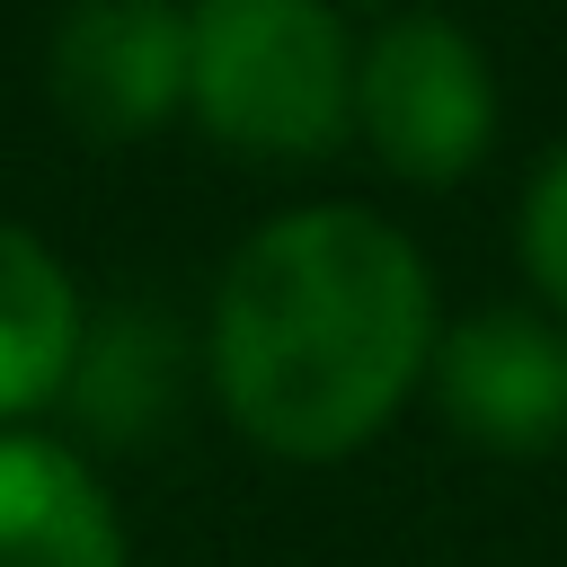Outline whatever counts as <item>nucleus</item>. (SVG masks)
Returning <instances> with one entry per match:
<instances>
[{
  "label": "nucleus",
  "instance_id": "1",
  "mask_svg": "<svg viewBox=\"0 0 567 567\" xmlns=\"http://www.w3.org/2000/svg\"><path fill=\"white\" fill-rule=\"evenodd\" d=\"M443 337L425 248L372 204H292L257 221L204 319L221 425L266 461H354L425 390Z\"/></svg>",
  "mask_w": 567,
  "mask_h": 567
},
{
  "label": "nucleus",
  "instance_id": "2",
  "mask_svg": "<svg viewBox=\"0 0 567 567\" xmlns=\"http://www.w3.org/2000/svg\"><path fill=\"white\" fill-rule=\"evenodd\" d=\"M186 124L257 168L354 142V27L337 0H186Z\"/></svg>",
  "mask_w": 567,
  "mask_h": 567
},
{
  "label": "nucleus",
  "instance_id": "3",
  "mask_svg": "<svg viewBox=\"0 0 567 567\" xmlns=\"http://www.w3.org/2000/svg\"><path fill=\"white\" fill-rule=\"evenodd\" d=\"M496 62L461 18L390 9L354 44V142L399 186H461L496 151Z\"/></svg>",
  "mask_w": 567,
  "mask_h": 567
},
{
  "label": "nucleus",
  "instance_id": "4",
  "mask_svg": "<svg viewBox=\"0 0 567 567\" xmlns=\"http://www.w3.org/2000/svg\"><path fill=\"white\" fill-rule=\"evenodd\" d=\"M425 399L452 443L496 461H549L567 452V319L540 301L470 310L434 337Z\"/></svg>",
  "mask_w": 567,
  "mask_h": 567
},
{
  "label": "nucleus",
  "instance_id": "5",
  "mask_svg": "<svg viewBox=\"0 0 567 567\" xmlns=\"http://www.w3.org/2000/svg\"><path fill=\"white\" fill-rule=\"evenodd\" d=\"M53 115L97 142H151L186 115V0H71L44 35Z\"/></svg>",
  "mask_w": 567,
  "mask_h": 567
},
{
  "label": "nucleus",
  "instance_id": "6",
  "mask_svg": "<svg viewBox=\"0 0 567 567\" xmlns=\"http://www.w3.org/2000/svg\"><path fill=\"white\" fill-rule=\"evenodd\" d=\"M0 567H133L124 514L80 443L35 425L0 434Z\"/></svg>",
  "mask_w": 567,
  "mask_h": 567
},
{
  "label": "nucleus",
  "instance_id": "7",
  "mask_svg": "<svg viewBox=\"0 0 567 567\" xmlns=\"http://www.w3.org/2000/svg\"><path fill=\"white\" fill-rule=\"evenodd\" d=\"M89 346V301L71 284V266L0 213V434L62 408L71 372Z\"/></svg>",
  "mask_w": 567,
  "mask_h": 567
},
{
  "label": "nucleus",
  "instance_id": "8",
  "mask_svg": "<svg viewBox=\"0 0 567 567\" xmlns=\"http://www.w3.org/2000/svg\"><path fill=\"white\" fill-rule=\"evenodd\" d=\"M168 390H177V337L159 319H89V346H80V372H71L62 399L89 416L97 443L159 434Z\"/></svg>",
  "mask_w": 567,
  "mask_h": 567
},
{
  "label": "nucleus",
  "instance_id": "9",
  "mask_svg": "<svg viewBox=\"0 0 567 567\" xmlns=\"http://www.w3.org/2000/svg\"><path fill=\"white\" fill-rule=\"evenodd\" d=\"M514 266L549 319H567V133L532 159L523 204H514Z\"/></svg>",
  "mask_w": 567,
  "mask_h": 567
},
{
  "label": "nucleus",
  "instance_id": "10",
  "mask_svg": "<svg viewBox=\"0 0 567 567\" xmlns=\"http://www.w3.org/2000/svg\"><path fill=\"white\" fill-rule=\"evenodd\" d=\"M337 9H381L390 18V9H425V0H337Z\"/></svg>",
  "mask_w": 567,
  "mask_h": 567
}]
</instances>
